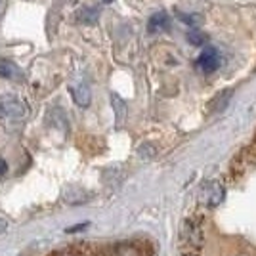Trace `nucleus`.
<instances>
[{
    "label": "nucleus",
    "instance_id": "obj_6",
    "mask_svg": "<svg viewBox=\"0 0 256 256\" xmlns=\"http://www.w3.org/2000/svg\"><path fill=\"white\" fill-rule=\"evenodd\" d=\"M0 78H10V80H20L22 73L20 67L10 62V60H0Z\"/></svg>",
    "mask_w": 256,
    "mask_h": 256
},
{
    "label": "nucleus",
    "instance_id": "obj_9",
    "mask_svg": "<svg viewBox=\"0 0 256 256\" xmlns=\"http://www.w3.org/2000/svg\"><path fill=\"white\" fill-rule=\"evenodd\" d=\"M111 104H113L115 111H117V120L120 122L122 117H124V113H126V106H124V102H122L117 94H111Z\"/></svg>",
    "mask_w": 256,
    "mask_h": 256
},
{
    "label": "nucleus",
    "instance_id": "obj_11",
    "mask_svg": "<svg viewBox=\"0 0 256 256\" xmlns=\"http://www.w3.org/2000/svg\"><path fill=\"white\" fill-rule=\"evenodd\" d=\"M6 174H8V162H6V159L0 157V178H4Z\"/></svg>",
    "mask_w": 256,
    "mask_h": 256
},
{
    "label": "nucleus",
    "instance_id": "obj_3",
    "mask_svg": "<svg viewBox=\"0 0 256 256\" xmlns=\"http://www.w3.org/2000/svg\"><path fill=\"white\" fill-rule=\"evenodd\" d=\"M218 65H220V54L216 48H204L201 56L197 58V62H195V67L201 73H212L218 69Z\"/></svg>",
    "mask_w": 256,
    "mask_h": 256
},
{
    "label": "nucleus",
    "instance_id": "obj_13",
    "mask_svg": "<svg viewBox=\"0 0 256 256\" xmlns=\"http://www.w3.org/2000/svg\"><path fill=\"white\" fill-rule=\"evenodd\" d=\"M180 18L184 20V23H192V25L195 23L193 22V20H195V16H180Z\"/></svg>",
    "mask_w": 256,
    "mask_h": 256
},
{
    "label": "nucleus",
    "instance_id": "obj_7",
    "mask_svg": "<svg viewBox=\"0 0 256 256\" xmlns=\"http://www.w3.org/2000/svg\"><path fill=\"white\" fill-rule=\"evenodd\" d=\"M222 199H224V188H222V184H218V182L208 184V188H206V203L210 204V206H216Z\"/></svg>",
    "mask_w": 256,
    "mask_h": 256
},
{
    "label": "nucleus",
    "instance_id": "obj_2",
    "mask_svg": "<svg viewBox=\"0 0 256 256\" xmlns=\"http://www.w3.org/2000/svg\"><path fill=\"white\" fill-rule=\"evenodd\" d=\"M182 241L188 248H193V250L201 248V245H203V228H201V224L195 222V220H186L182 226Z\"/></svg>",
    "mask_w": 256,
    "mask_h": 256
},
{
    "label": "nucleus",
    "instance_id": "obj_10",
    "mask_svg": "<svg viewBox=\"0 0 256 256\" xmlns=\"http://www.w3.org/2000/svg\"><path fill=\"white\" fill-rule=\"evenodd\" d=\"M188 40H190L193 46H201V44L206 42V36L197 31H192V32H188Z\"/></svg>",
    "mask_w": 256,
    "mask_h": 256
},
{
    "label": "nucleus",
    "instance_id": "obj_8",
    "mask_svg": "<svg viewBox=\"0 0 256 256\" xmlns=\"http://www.w3.org/2000/svg\"><path fill=\"white\" fill-rule=\"evenodd\" d=\"M100 18V10L98 8H82V10L76 14V20L86 25H94Z\"/></svg>",
    "mask_w": 256,
    "mask_h": 256
},
{
    "label": "nucleus",
    "instance_id": "obj_12",
    "mask_svg": "<svg viewBox=\"0 0 256 256\" xmlns=\"http://www.w3.org/2000/svg\"><path fill=\"white\" fill-rule=\"evenodd\" d=\"M6 230H8V222H6V220H2V218H0V235L4 234V232H6Z\"/></svg>",
    "mask_w": 256,
    "mask_h": 256
},
{
    "label": "nucleus",
    "instance_id": "obj_15",
    "mask_svg": "<svg viewBox=\"0 0 256 256\" xmlns=\"http://www.w3.org/2000/svg\"><path fill=\"white\" fill-rule=\"evenodd\" d=\"M104 2H106V4H111V2H113V0H104Z\"/></svg>",
    "mask_w": 256,
    "mask_h": 256
},
{
    "label": "nucleus",
    "instance_id": "obj_5",
    "mask_svg": "<svg viewBox=\"0 0 256 256\" xmlns=\"http://www.w3.org/2000/svg\"><path fill=\"white\" fill-rule=\"evenodd\" d=\"M71 96L75 100V104L78 107H88L90 106V88L86 82H78V84H71Z\"/></svg>",
    "mask_w": 256,
    "mask_h": 256
},
{
    "label": "nucleus",
    "instance_id": "obj_1",
    "mask_svg": "<svg viewBox=\"0 0 256 256\" xmlns=\"http://www.w3.org/2000/svg\"><path fill=\"white\" fill-rule=\"evenodd\" d=\"M29 109L23 104L18 96H0V115L4 118H12V120H22L27 117Z\"/></svg>",
    "mask_w": 256,
    "mask_h": 256
},
{
    "label": "nucleus",
    "instance_id": "obj_4",
    "mask_svg": "<svg viewBox=\"0 0 256 256\" xmlns=\"http://www.w3.org/2000/svg\"><path fill=\"white\" fill-rule=\"evenodd\" d=\"M168 27H170V18L166 16V12H157V14H153L150 18V22H148V31H150L151 34L168 31Z\"/></svg>",
    "mask_w": 256,
    "mask_h": 256
},
{
    "label": "nucleus",
    "instance_id": "obj_14",
    "mask_svg": "<svg viewBox=\"0 0 256 256\" xmlns=\"http://www.w3.org/2000/svg\"><path fill=\"white\" fill-rule=\"evenodd\" d=\"M48 256H60V252H50Z\"/></svg>",
    "mask_w": 256,
    "mask_h": 256
}]
</instances>
